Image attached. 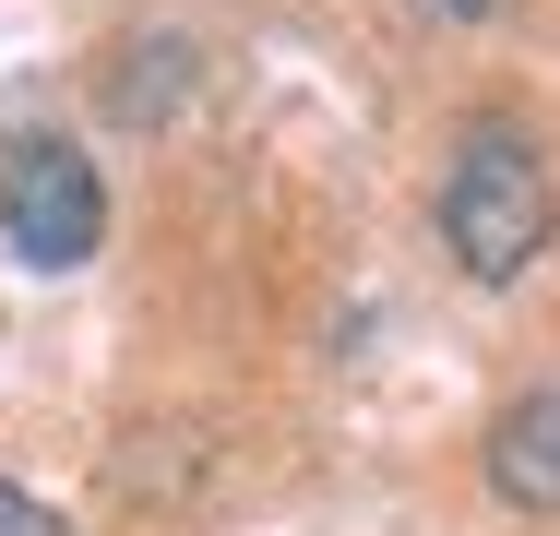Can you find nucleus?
Returning a JSON list of instances; mask_svg holds the SVG:
<instances>
[{
    "instance_id": "nucleus-4",
    "label": "nucleus",
    "mask_w": 560,
    "mask_h": 536,
    "mask_svg": "<svg viewBox=\"0 0 560 536\" xmlns=\"http://www.w3.org/2000/svg\"><path fill=\"white\" fill-rule=\"evenodd\" d=\"M203 96V48H179V36H143L131 60H119V119H167V107H191Z\"/></svg>"
},
{
    "instance_id": "nucleus-6",
    "label": "nucleus",
    "mask_w": 560,
    "mask_h": 536,
    "mask_svg": "<svg viewBox=\"0 0 560 536\" xmlns=\"http://www.w3.org/2000/svg\"><path fill=\"white\" fill-rule=\"evenodd\" d=\"M406 12H418V24H442V36H477V24H501L513 0H406Z\"/></svg>"
},
{
    "instance_id": "nucleus-1",
    "label": "nucleus",
    "mask_w": 560,
    "mask_h": 536,
    "mask_svg": "<svg viewBox=\"0 0 560 536\" xmlns=\"http://www.w3.org/2000/svg\"><path fill=\"white\" fill-rule=\"evenodd\" d=\"M442 250L453 275H477V287H513V275H537V250H549L560 226V191H549V155L513 131V119H465V143H453L442 167Z\"/></svg>"
},
{
    "instance_id": "nucleus-2",
    "label": "nucleus",
    "mask_w": 560,
    "mask_h": 536,
    "mask_svg": "<svg viewBox=\"0 0 560 536\" xmlns=\"http://www.w3.org/2000/svg\"><path fill=\"white\" fill-rule=\"evenodd\" d=\"M0 238H12V263H36V275L96 263V238H108V179H96V155L60 143V131L0 143Z\"/></svg>"
},
{
    "instance_id": "nucleus-3",
    "label": "nucleus",
    "mask_w": 560,
    "mask_h": 536,
    "mask_svg": "<svg viewBox=\"0 0 560 536\" xmlns=\"http://www.w3.org/2000/svg\"><path fill=\"white\" fill-rule=\"evenodd\" d=\"M489 489L513 513H560V382L525 394V406H501V429H489Z\"/></svg>"
},
{
    "instance_id": "nucleus-5",
    "label": "nucleus",
    "mask_w": 560,
    "mask_h": 536,
    "mask_svg": "<svg viewBox=\"0 0 560 536\" xmlns=\"http://www.w3.org/2000/svg\"><path fill=\"white\" fill-rule=\"evenodd\" d=\"M0 536H72V513H48L36 489H12V477H0Z\"/></svg>"
}]
</instances>
